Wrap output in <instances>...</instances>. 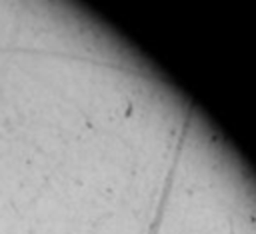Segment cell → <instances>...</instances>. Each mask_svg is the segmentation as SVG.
Returning <instances> with one entry per match:
<instances>
[{
    "label": "cell",
    "mask_w": 256,
    "mask_h": 234,
    "mask_svg": "<svg viewBox=\"0 0 256 234\" xmlns=\"http://www.w3.org/2000/svg\"><path fill=\"white\" fill-rule=\"evenodd\" d=\"M192 106L188 108L186 116H184V124L180 128V134H178V140H176V150H174V158H172V164L168 168V174H166V180H164V186H162V194H160V202L156 206V212H154V218L150 222V228H148V234H158L160 230V224H162V218H164V212H166V202L170 198V190H172V182H174V176H176V168H178V160H180V154H182V148H184V140L188 136V130L192 128Z\"/></svg>",
    "instance_id": "cell-1"
}]
</instances>
